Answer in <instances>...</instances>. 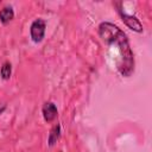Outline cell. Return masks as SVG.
<instances>
[{"instance_id": "6da1fadb", "label": "cell", "mask_w": 152, "mask_h": 152, "mask_svg": "<svg viewBox=\"0 0 152 152\" xmlns=\"http://www.w3.org/2000/svg\"><path fill=\"white\" fill-rule=\"evenodd\" d=\"M99 36L108 45H115L119 51L116 69L124 77H129L134 72V55L129 46L126 33L116 25L109 21H102L99 25Z\"/></svg>"}, {"instance_id": "7a4b0ae2", "label": "cell", "mask_w": 152, "mask_h": 152, "mask_svg": "<svg viewBox=\"0 0 152 152\" xmlns=\"http://www.w3.org/2000/svg\"><path fill=\"white\" fill-rule=\"evenodd\" d=\"M116 7H118V13H119V15H120V18H121V20L124 21V24L128 27V28H131L132 31H134V32H138V33H141L142 31H144V27H142V24L140 23V20L135 17V15H133V14H127L124 10H122V7H121V2H115L114 4Z\"/></svg>"}, {"instance_id": "3957f363", "label": "cell", "mask_w": 152, "mask_h": 152, "mask_svg": "<svg viewBox=\"0 0 152 152\" xmlns=\"http://www.w3.org/2000/svg\"><path fill=\"white\" fill-rule=\"evenodd\" d=\"M45 30H46V21L40 18L34 19L30 26V37H31L32 42L40 43L44 39Z\"/></svg>"}, {"instance_id": "277c9868", "label": "cell", "mask_w": 152, "mask_h": 152, "mask_svg": "<svg viewBox=\"0 0 152 152\" xmlns=\"http://www.w3.org/2000/svg\"><path fill=\"white\" fill-rule=\"evenodd\" d=\"M42 114H43V118L46 122H51L53 121L57 115H58V109H57V106L51 102V101H48L43 104L42 107Z\"/></svg>"}, {"instance_id": "5b68a950", "label": "cell", "mask_w": 152, "mask_h": 152, "mask_svg": "<svg viewBox=\"0 0 152 152\" xmlns=\"http://www.w3.org/2000/svg\"><path fill=\"white\" fill-rule=\"evenodd\" d=\"M61 137V125L59 124H56L51 129H50V133H49V137H48V145L50 147L55 146L56 142L58 141Z\"/></svg>"}, {"instance_id": "8992f818", "label": "cell", "mask_w": 152, "mask_h": 152, "mask_svg": "<svg viewBox=\"0 0 152 152\" xmlns=\"http://www.w3.org/2000/svg\"><path fill=\"white\" fill-rule=\"evenodd\" d=\"M14 18V11L12 6H5L0 10V21L4 25H7Z\"/></svg>"}, {"instance_id": "52a82bcc", "label": "cell", "mask_w": 152, "mask_h": 152, "mask_svg": "<svg viewBox=\"0 0 152 152\" xmlns=\"http://www.w3.org/2000/svg\"><path fill=\"white\" fill-rule=\"evenodd\" d=\"M11 75H12V64L6 61L2 63L1 65V69H0V76L4 81H7L11 78Z\"/></svg>"}, {"instance_id": "ba28073f", "label": "cell", "mask_w": 152, "mask_h": 152, "mask_svg": "<svg viewBox=\"0 0 152 152\" xmlns=\"http://www.w3.org/2000/svg\"><path fill=\"white\" fill-rule=\"evenodd\" d=\"M5 109H6V106H2V107L0 108V115H1V114L5 112Z\"/></svg>"}, {"instance_id": "9c48e42d", "label": "cell", "mask_w": 152, "mask_h": 152, "mask_svg": "<svg viewBox=\"0 0 152 152\" xmlns=\"http://www.w3.org/2000/svg\"><path fill=\"white\" fill-rule=\"evenodd\" d=\"M58 152H62V151H58Z\"/></svg>"}]
</instances>
